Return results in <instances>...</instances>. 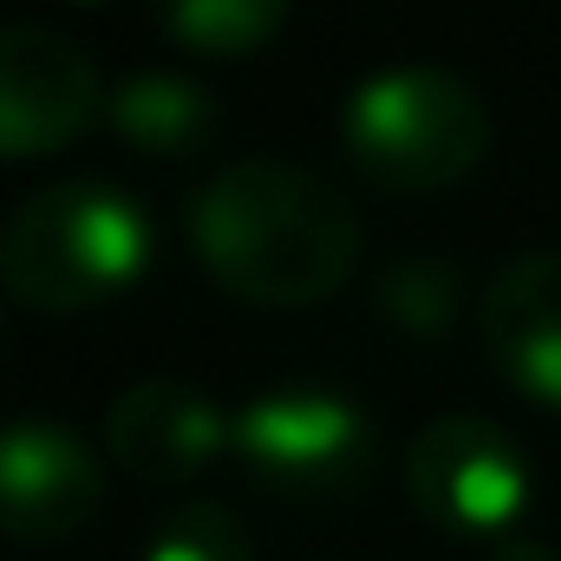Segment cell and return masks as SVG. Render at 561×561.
<instances>
[{
    "instance_id": "obj_4",
    "label": "cell",
    "mask_w": 561,
    "mask_h": 561,
    "mask_svg": "<svg viewBox=\"0 0 561 561\" xmlns=\"http://www.w3.org/2000/svg\"><path fill=\"white\" fill-rule=\"evenodd\" d=\"M236 457L287 503H340L373 470V424L340 392H262L236 412Z\"/></svg>"
},
{
    "instance_id": "obj_11",
    "label": "cell",
    "mask_w": 561,
    "mask_h": 561,
    "mask_svg": "<svg viewBox=\"0 0 561 561\" xmlns=\"http://www.w3.org/2000/svg\"><path fill=\"white\" fill-rule=\"evenodd\" d=\"M373 307L405 340H444L463 307V268L450 255H399L373 287Z\"/></svg>"
},
{
    "instance_id": "obj_5",
    "label": "cell",
    "mask_w": 561,
    "mask_h": 561,
    "mask_svg": "<svg viewBox=\"0 0 561 561\" xmlns=\"http://www.w3.org/2000/svg\"><path fill=\"white\" fill-rule=\"evenodd\" d=\"M405 490L437 536H450V542H490L496 536L503 542V529L529 503V457L516 450V437L503 424L450 412V419H431L412 437Z\"/></svg>"
},
{
    "instance_id": "obj_9",
    "label": "cell",
    "mask_w": 561,
    "mask_h": 561,
    "mask_svg": "<svg viewBox=\"0 0 561 561\" xmlns=\"http://www.w3.org/2000/svg\"><path fill=\"white\" fill-rule=\"evenodd\" d=\"M483 353L523 392L561 405V249L503 262L483 294Z\"/></svg>"
},
{
    "instance_id": "obj_1",
    "label": "cell",
    "mask_w": 561,
    "mask_h": 561,
    "mask_svg": "<svg viewBox=\"0 0 561 561\" xmlns=\"http://www.w3.org/2000/svg\"><path fill=\"white\" fill-rule=\"evenodd\" d=\"M190 249L255 307H313L359 268V216L307 163L249 157L196 190Z\"/></svg>"
},
{
    "instance_id": "obj_2",
    "label": "cell",
    "mask_w": 561,
    "mask_h": 561,
    "mask_svg": "<svg viewBox=\"0 0 561 561\" xmlns=\"http://www.w3.org/2000/svg\"><path fill=\"white\" fill-rule=\"evenodd\" d=\"M150 262V229L138 203L112 183L66 176L20 196L0 222V280L33 313H79L131 287Z\"/></svg>"
},
{
    "instance_id": "obj_14",
    "label": "cell",
    "mask_w": 561,
    "mask_h": 561,
    "mask_svg": "<svg viewBox=\"0 0 561 561\" xmlns=\"http://www.w3.org/2000/svg\"><path fill=\"white\" fill-rule=\"evenodd\" d=\"M490 561H561L542 536H503L496 549H490Z\"/></svg>"
},
{
    "instance_id": "obj_13",
    "label": "cell",
    "mask_w": 561,
    "mask_h": 561,
    "mask_svg": "<svg viewBox=\"0 0 561 561\" xmlns=\"http://www.w3.org/2000/svg\"><path fill=\"white\" fill-rule=\"evenodd\" d=\"M144 561H255V542L236 510H222L216 496H190L157 523Z\"/></svg>"
},
{
    "instance_id": "obj_10",
    "label": "cell",
    "mask_w": 561,
    "mask_h": 561,
    "mask_svg": "<svg viewBox=\"0 0 561 561\" xmlns=\"http://www.w3.org/2000/svg\"><path fill=\"white\" fill-rule=\"evenodd\" d=\"M112 131L125 144H138L144 157H190V150H203L216 138V99L190 72L138 66L112 92Z\"/></svg>"
},
{
    "instance_id": "obj_6",
    "label": "cell",
    "mask_w": 561,
    "mask_h": 561,
    "mask_svg": "<svg viewBox=\"0 0 561 561\" xmlns=\"http://www.w3.org/2000/svg\"><path fill=\"white\" fill-rule=\"evenodd\" d=\"M105 105L92 53L39 20H0V157L66 150Z\"/></svg>"
},
{
    "instance_id": "obj_12",
    "label": "cell",
    "mask_w": 561,
    "mask_h": 561,
    "mask_svg": "<svg viewBox=\"0 0 561 561\" xmlns=\"http://www.w3.org/2000/svg\"><path fill=\"white\" fill-rule=\"evenodd\" d=\"M157 20L170 39L209 59H236L268 46L287 20V0H157Z\"/></svg>"
},
{
    "instance_id": "obj_3",
    "label": "cell",
    "mask_w": 561,
    "mask_h": 561,
    "mask_svg": "<svg viewBox=\"0 0 561 561\" xmlns=\"http://www.w3.org/2000/svg\"><path fill=\"white\" fill-rule=\"evenodd\" d=\"M346 157L399 196L450 190L490 157V105L450 66H386L346 99Z\"/></svg>"
},
{
    "instance_id": "obj_8",
    "label": "cell",
    "mask_w": 561,
    "mask_h": 561,
    "mask_svg": "<svg viewBox=\"0 0 561 561\" xmlns=\"http://www.w3.org/2000/svg\"><path fill=\"white\" fill-rule=\"evenodd\" d=\"M105 444L138 483L176 490V483L203 477L236 444V419H222V405L209 392H196L190 379H138L131 392L112 399Z\"/></svg>"
},
{
    "instance_id": "obj_7",
    "label": "cell",
    "mask_w": 561,
    "mask_h": 561,
    "mask_svg": "<svg viewBox=\"0 0 561 561\" xmlns=\"http://www.w3.org/2000/svg\"><path fill=\"white\" fill-rule=\"evenodd\" d=\"M99 503H105V470L79 431L46 419L0 424V536L59 542L85 529Z\"/></svg>"
}]
</instances>
